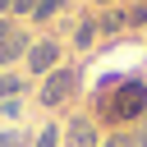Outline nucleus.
<instances>
[{"label":"nucleus","mask_w":147,"mask_h":147,"mask_svg":"<svg viewBox=\"0 0 147 147\" xmlns=\"http://www.w3.org/2000/svg\"><path fill=\"white\" fill-rule=\"evenodd\" d=\"M23 92H28V78L23 74H0V101H14Z\"/></svg>","instance_id":"1a4fd4ad"},{"label":"nucleus","mask_w":147,"mask_h":147,"mask_svg":"<svg viewBox=\"0 0 147 147\" xmlns=\"http://www.w3.org/2000/svg\"><path fill=\"white\" fill-rule=\"evenodd\" d=\"M133 138V147H147V124H138V133H129Z\"/></svg>","instance_id":"dca6fc26"},{"label":"nucleus","mask_w":147,"mask_h":147,"mask_svg":"<svg viewBox=\"0 0 147 147\" xmlns=\"http://www.w3.org/2000/svg\"><path fill=\"white\" fill-rule=\"evenodd\" d=\"M124 28H129V23H124V9H115V5H110V9H101V14H96V32H106V37H119Z\"/></svg>","instance_id":"423d86ee"},{"label":"nucleus","mask_w":147,"mask_h":147,"mask_svg":"<svg viewBox=\"0 0 147 147\" xmlns=\"http://www.w3.org/2000/svg\"><path fill=\"white\" fill-rule=\"evenodd\" d=\"M23 60H28V74H32V78H46L51 69H60V64H64V46H60L55 37H37V41L28 46V55H23Z\"/></svg>","instance_id":"7ed1b4c3"},{"label":"nucleus","mask_w":147,"mask_h":147,"mask_svg":"<svg viewBox=\"0 0 147 147\" xmlns=\"http://www.w3.org/2000/svg\"><path fill=\"white\" fill-rule=\"evenodd\" d=\"M32 9H37V0H14V18H32Z\"/></svg>","instance_id":"2eb2a0df"},{"label":"nucleus","mask_w":147,"mask_h":147,"mask_svg":"<svg viewBox=\"0 0 147 147\" xmlns=\"http://www.w3.org/2000/svg\"><path fill=\"white\" fill-rule=\"evenodd\" d=\"M142 115H147V78H138V74H129L119 83H106L92 96V119L96 124H110V133L138 124Z\"/></svg>","instance_id":"f257e3e1"},{"label":"nucleus","mask_w":147,"mask_h":147,"mask_svg":"<svg viewBox=\"0 0 147 147\" xmlns=\"http://www.w3.org/2000/svg\"><path fill=\"white\" fill-rule=\"evenodd\" d=\"M64 147H101V124L92 115L64 119Z\"/></svg>","instance_id":"39448f33"},{"label":"nucleus","mask_w":147,"mask_h":147,"mask_svg":"<svg viewBox=\"0 0 147 147\" xmlns=\"http://www.w3.org/2000/svg\"><path fill=\"white\" fill-rule=\"evenodd\" d=\"M0 115H5V119H18V115H23V96H14V101H0Z\"/></svg>","instance_id":"ddd939ff"},{"label":"nucleus","mask_w":147,"mask_h":147,"mask_svg":"<svg viewBox=\"0 0 147 147\" xmlns=\"http://www.w3.org/2000/svg\"><path fill=\"white\" fill-rule=\"evenodd\" d=\"M0 18H14V0H0Z\"/></svg>","instance_id":"f3484780"},{"label":"nucleus","mask_w":147,"mask_h":147,"mask_svg":"<svg viewBox=\"0 0 147 147\" xmlns=\"http://www.w3.org/2000/svg\"><path fill=\"white\" fill-rule=\"evenodd\" d=\"M78 83H83L78 64H60V69H51V74L41 78V87H37V106H41V110H60V106H69V101L78 96Z\"/></svg>","instance_id":"f03ea898"},{"label":"nucleus","mask_w":147,"mask_h":147,"mask_svg":"<svg viewBox=\"0 0 147 147\" xmlns=\"http://www.w3.org/2000/svg\"><path fill=\"white\" fill-rule=\"evenodd\" d=\"M92 5H96V9H110V0H92Z\"/></svg>","instance_id":"a211bd4d"},{"label":"nucleus","mask_w":147,"mask_h":147,"mask_svg":"<svg viewBox=\"0 0 147 147\" xmlns=\"http://www.w3.org/2000/svg\"><path fill=\"white\" fill-rule=\"evenodd\" d=\"M92 41H96V18L83 14L78 28H74V51H92Z\"/></svg>","instance_id":"6e6552de"},{"label":"nucleus","mask_w":147,"mask_h":147,"mask_svg":"<svg viewBox=\"0 0 147 147\" xmlns=\"http://www.w3.org/2000/svg\"><path fill=\"white\" fill-rule=\"evenodd\" d=\"M28 147H64V124H55V119H51V124H41V129L32 133V142H28Z\"/></svg>","instance_id":"0eeeda50"},{"label":"nucleus","mask_w":147,"mask_h":147,"mask_svg":"<svg viewBox=\"0 0 147 147\" xmlns=\"http://www.w3.org/2000/svg\"><path fill=\"white\" fill-rule=\"evenodd\" d=\"M23 142H32L23 129H5V133H0V147H23Z\"/></svg>","instance_id":"f8f14e48"},{"label":"nucleus","mask_w":147,"mask_h":147,"mask_svg":"<svg viewBox=\"0 0 147 147\" xmlns=\"http://www.w3.org/2000/svg\"><path fill=\"white\" fill-rule=\"evenodd\" d=\"M28 46H32L28 28H23L18 18H0V64L23 60V55H28Z\"/></svg>","instance_id":"20e7f679"},{"label":"nucleus","mask_w":147,"mask_h":147,"mask_svg":"<svg viewBox=\"0 0 147 147\" xmlns=\"http://www.w3.org/2000/svg\"><path fill=\"white\" fill-rule=\"evenodd\" d=\"M64 9H69V0H37L32 18H37V23H51V18H60Z\"/></svg>","instance_id":"9d476101"},{"label":"nucleus","mask_w":147,"mask_h":147,"mask_svg":"<svg viewBox=\"0 0 147 147\" xmlns=\"http://www.w3.org/2000/svg\"><path fill=\"white\" fill-rule=\"evenodd\" d=\"M101 147H133V138L119 129V133H110V138H101Z\"/></svg>","instance_id":"4468645a"},{"label":"nucleus","mask_w":147,"mask_h":147,"mask_svg":"<svg viewBox=\"0 0 147 147\" xmlns=\"http://www.w3.org/2000/svg\"><path fill=\"white\" fill-rule=\"evenodd\" d=\"M124 23H129L133 32H142V28H147V0H133V5L124 9Z\"/></svg>","instance_id":"9b49d317"}]
</instances>
